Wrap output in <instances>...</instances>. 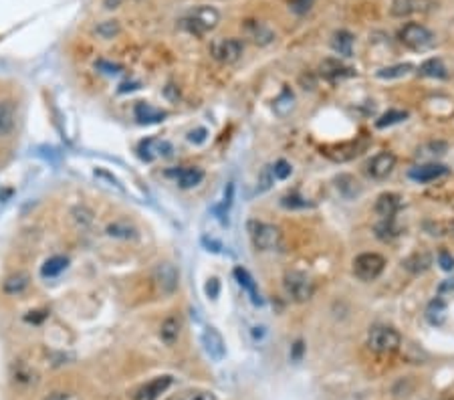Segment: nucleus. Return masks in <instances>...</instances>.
<instances>
[{
    "label": "nucleus",
    "instance_id": "nucleus-1",
    "mask_svg": "<svg viewBox=\"0 0 454 400\" xmlns=\"http://www.w3.org/2000/svg\"><path fill=\"white\" fill-rule=\"evenodd\" d=\"M218 23H220V12L214 6H206V4L194 6L182 21L184 29L196 36H204L210 31H214Z\"/></svg>",
    "mask_w": 454,
    "mask_h": 400
},
{
    "label": "nucleus",
    "instance_id": "nucleus-2",
    "mask_svg": "<svg viewBox=\"0 0 454 400\" xmlns=\"http://www.w3.org/2000/svg\"><path fill=\"white\" fill-rule=\"evenodd\" d=\"M398 38L404 47H408L410 51L416 53H426L430 49L436 47V35L420 23H406L400 31H398Z\"/></svg>",
    "mask_w": 454,
    "mask_h": 400
},
{
    "label": "nucleus",
    "instance_id": "nucleus-3",
    "mask_svg": "<svg viewBox=\"0 0 454 400\" xmlns=\"http://www.w3.org/2000/svg\"><path fill=\"white\" fill-rule=\"evenodd\" d=\"M283 287H285L287 297L293 299L295 303H307L315 293L313 279L307 273L297 271V269H291V271L285 273Z\"/></svg>",
    "mask_w": 454,
    "mask_h": 400
},
{
    "label": "nucleus",
    "instance_id": "nucleus-4",
    "mask_svg": "<svg viewBox=\"0 0 454 400\" xmlns=\"http://www.w3.org/2000/svg\"><path fill=\"white\" fill-rule=\"evenodd\" d=\"M402 346V336L390 326H376L370 329L368 333V348L374 354H394Z\"/></svg>",
    "mask_w": 454,
    "mask_h": 400
},
{
    "label": "nucleus",
    "instance_id": "nucleus-5",
    "mask_svg": "<svg viewBox=\"0 0 454 400\" xmlns=\"http://www.w3.org/2000/svg\"><path fill=\"white\" fill-rule=\"evenodd\" d=\"M243 53H245V43L235 36H220L214 38L210 45L212 59L222 65H235L237 61H241Z\"/></svg>",
    "mask_w": 454,
    "mask_h": 400
},
{
    "label": "nucleus",
    "instance_id": "nucleus-6",
    "mask_svg": "<svg viewBox=\"0 0 454 400\" xmlns=\"http://www.w3.org/2000/svg\"><path fill=\"white\" fill-rule=\"evenodd\" d=\"M250 239H252V245L263 251V253H269V251H277L280 247V241H283V233H280L279 226L275 224H269V222H250Z\"/></svg>",
    "mask_w": 454,
    "mask_h": 400
},
{
    "label": "nucleus",
    "instance_id": "nucleus-7",
    "mask_svg": "<svg viewBox=\"0 0 454 400\" xmlns=\"http://www.w3.org/2000/svg\"><path fill=\"white\" fill-rule=\"evenodd\" d=\"M384 269L385 259L380 253H361L351 263V271L359 281H376Z\"/></svg>",
    "mask_w": 454,
    "mask_h": 400
},
{
    "label": "nucleus",
    "instance_id": "nucleus-8",
    "mask_svg": "<svg viewBox=\"0 0 454 400\" xmlns=\"http://www.w3.org/2000/svg\"><path fill=\"white\" fill-rule=\"evenodd\" d=\"M152 279H154V285L160 295L168 297L178 290V281H180V273L176 269V265L164 261V263H158L154 267V273H152Z\"/></svg>",
    "mask_w": 454,
    "mask_h": 400
},
{
    "label": "nucleus",
    "instance_id": "nucleus-9",
    "mask_svg": "<svg viewBox=\"0 0 454 400\" xmlns=\"http://www.w3.org/2000/svg\"><path fill=\"white\" fill-rule=\"evenodd\" d=\"M434 8H438L434 0H392L390 14L396 19H408L414 14H428Z\"/></svg>",
    "mask_w": 454,
    "mask_h": 400
},
{
    "label": "nucleus",
    "instance_id": "nucleus-10",
    "mask_svg": "<svg viewBox=\"0 0 454 400\" xmlns=\"http://www.w3.org/2000/svg\"><path fill=\"white\" fill-rule=\"evenodd\" d=\"M394 168H396V156L392 152L384 150V152L376 154L372 160H368L366 174L372 180H384V178H387L394 172Z\"/></svg>",
    "mask_w": 454,
    "mask_h": 400
},
{
    "label": "nucleus",
    "instance_id": "nucleus-11",
    "mask_svg": "<svg viewBox=\"0 0 454 400\" xmlns=\"http://www.w3.org/2000/svg\"><path fill=\"white\" fill-rule=\"evenodd\" d=\"M172 382H174V378L170 374L158 376V378L150 380L147 384H143L140 390L136 392L134 400H158L172 386Z\"/></svg>",
    "mask_w": 454,
    "mask_h": 400
},
{
    "label": "nucleus",
    "instance_id": "nucleus-12",
    "mask_svg": "<svg viewBox=\"0 0 454 400\" xmlns=\"http://www.w3.org/2000/svg\"><path fill=\"white\" fill-rule=\"evenodd\" d=\"M243 29H245V35L256 47H267V45H271L277 38L275 31L267 23H261V21H246L245 25H243Z\"/></svg>",
    "mask_w": 454,
    "mask_h": 400
},
{
    "label": "nucleus",
    "instance_id": "nucleus-13",
    "mask_svg": "<svg viewBox=\"0 0 454 400\" xmlns=\"http://www.w3.org/2000/svg\"><path fill=\"white\" fill-rule=\"evenodd\" d=\"M319 73L327 79V81H342V79H348V77H353L355 75V69L348 67L344 61L339 59H323L321 65H319Z\"/></svg>",
    "mask_w": 454,
    "mask_h": 400
},
{
    "label": "nucleus",
    "instance_id": "nucleus-14",
    "mask_svg": "<svg viewBox=\"0 0 454 400\" xmlns=\"http://www.w3.org/2000/svg\"><path fill=\"white\" fill-rule=\"evenodd\" d=\"M202 344H204V350L214 362H220L226 354V346H224V340L222 336L214 329V327H206L204 333H202Z\"/></svg>",
    "mask_w": 454,
    "mask_h": 400
},
{
    "label": "nucleus",
    "instance_id": "nucleus-15",
    "mask_svg": "<svg viewBox=\"0 0 454 400\" xmlns=\"http://www.w3.org/2000/svg\"><path fill=\"white\" fill-rule=\"evenodd\" d=\"M400 209H402V196L396 194V192H384V194H380L378 200H376V204H374L376 215L382 218L396 217Z\"/></svg>",
    "mask_w": 454,
    "mask_h": 400
},
{
    "label": "nucleus",
    "instance_id": "nucleus-16",
    "mask_svg": "<svg viewBox=\"0 0 454 400\" xmlns=\"http://www.w3.org/2000/svg\"><path fill=\"white\" fill-rule=\"evenodd\" d=\"M446 174H449V168L442 166V164H436V162L422 164V166H416V168L410 170V178L416 182H422V184L438 180V178L446 176Z\"/></svg>",
    "mask_w": 454,
    "mask_h": 400
},
{
    "label": "nucleus",
    "instance_id": "nucleus-17",
    "mask_svg": "<svg viewBox=\"0 0 454 400\" xmlns=\"http://www.w3.org/2000/svg\"><path fill=\"white\" fill-rule=\"evenodd\" d=\"M16 126V106L12 99H0V138L8 136Z\"/></svg>",
    "mask_w": 454,
    "mask_h": 400
},
{
    "label": "nucleus",
    "instance_id": "nucleus-18",
    "mask_svg": "<svg viewBox=\"0 0 454 400\" xmlns=\"http://www.w3.org/2000/svg\"><path fill=\"white\" fill-rule=\"evenodd\" d=\"M335 188H337V192H339L346 200H353V198H357V196L363 192L361 182L357 180L355 176H351V174H339V176H335Z\"/></svg>",
    "mask_w": 454,
    "mask_h": 400
},
{
    "label": "nucleus",
    "instance_id": "nucleus-19",
    "mask_svg": "<svg viewBox=\"0 0 454 400\" xmlns=\"http://www.w3.org/2000/svg\"><path fill=\"white\" fill-rule=\"evenodd\" d=\"M105 233L113 239H123V241H134L138 239V228L134 224H130L128 220H115V222H109Z\"/></svg>",
    "mask_w": 454,
    "mask_h": 400
},
{
    "label": "nucleus",
    "instance_id": "nucleus-20",
    "mask_svg": "<svg viewBox=\"0 0 454 400\" xmlns=\"http://www.w3.org/2000/svg\"><path fill=\"white\" fill-rule=\"evenodd\" d=\"M136 119L140 121V123H160V121H164V117L168 115L164 109H158L154 108V106H150V104H145V102H140V104H136Z\"/></svg>",
    "mask_w": 454,
    "mask_h": 400
},
{
    "label": "nucleus",
    "instance_id": "nucleus-21",
    "mask_svg": "<svg viewBox=\"0 0 454 400\" xmlns=\"http://www.w3.org/2000/svg\"><path fill=\"white\" fill-rule=\"evenodd\" d=\"M446 301L442 299V297H436V299H432L430 303H428V307H426V320H428V324L434 327L442 326L444 322H446Z\"/></svg>",
    "mask_w": 454,
    "mask_h": 400
},
{
    "label": "nucleus",
    "instance_id": "nucleus-22",
    "mask_svg": "<svg viewBox=\"0 0 454 400\" xmlns=\"http://www.w3.org/2000/svg\"><path fill=\"white\" fill-rule=\"evenodd\" d=\"M29 283H31V277H29V273H25V271H16V273H12V275H8L6 279H4V293H8V295H21L23 291L29 287Z\"/></svg>",
    "mask_w": 454,
    "mask_h": 400
},
{
    "label": "nucleus",
    "instance_id": "nucleus-23",
    "mask_svg": "<svg viewBox=\"0 0 454 400\" xmlns=\"http://www.w3.org/2000/svg\"><path fill=\"white\" fill-rule=\"evenodd\" d=\"M418 73L422 77H430V79H446L449 77V69H446L444 61L436 59V57L426 59L418 67Z\"/></svg>",
    "mask_w": 454,
    "mask_h": 400
},
{
    "label": "nucleus",
    "instance_id": "nucleus-24",
    "mask_svg": "<svg viewBox=\"0 0 454 400\" xmlns=\"http://www.w3.org/2000/svg\"><path fill=\"white\" fill-rule=\"evenodd\" d=\"M180 331H182L180 320H178L176 316H170V318H166V320L162 322V326H160V338H162V342H164L166 346H174L176 342H178V338H180Z\"/></svg>",
    "mask_w": 454,
    "mask_h": 400
},
{
    "label": "nucleus",
    "instance_id": "nucleus-25",
    "mask_svg": "<svg viewBox=\"0 0 454 400\" xmlns=\"http://www.w3.org/2000/svg\"><path fill=\"white\" fill-rule=\"evenodd\" d=\"M176 180L180 184V188H194L198 186L200 182L204 180V172L196 166H190V168H182L174 174Z\"/></svg>",
    "mask_w": 454,
    "mask_h": 400
},
{
    "label": "nucleus",
    "instance_id": "nucleus-26",
    "mask_svg": "<svg viewBox=\"0 0 454 400\" xmlns=\"http://www.w3.org/2000/svg\"><path fill=\"white\" fill-rule=\"evenodd\" d=\"M67 265H69V259H67V257H61V255L51 257V259H47V261L43 263V267H40V275H43L45 279L57 277V275H61V273L67 269Z\"/></svg>",
    "mask_w": 454,
    "mask_h": 400
},
{
    "label": "nucleus",
    "instance_id": "nucleus-27",
    "mask_svg": "<svg viewBox=\"0 0 454 400\" xmlns=\"http://www.w3.org/2000/svg\"><path fill=\"white\" fill-rule=\"evenodd\" d=\"M430 265H432V257H430V253H426V251H416V253H412L404 261V267H406L408 271L416 273V275L428 271Z\"/></svg>",
    "mask_w": 454,
    "mask_h": 400
},
{
    "label": "nucleus",
    "instance_id": "nucleus-28",
    "mask_svg": "<svg viewBox=\"0 0 454 400\" xmlns=\"http://www.w3.org/2000/svg\"><path fill=\"white\" fill-rule=\"evenodd\" d=\"M331 47L335 53H339L344 57H351L353 55V35L350 31H337L331 38Z\"/></svg>",
    "mask_w": 454,
    "mask_h": 400
},
{
    "label": "nucleus",
    "instance_id": "nucleus-29",
    "mask_svg": "<svg viewBox=\"0 0 454 400\" xmlns=\"http://www.w3.org/2000/svg\"><path fill=\"white\" fill-rule=\"evenodd\" d=\"M235 277H237V281H239V285L243 287V290L250 295V301L254 303V305H259L261 303V297H259V291H256V285H254V281H252V277L248 275V271L243 269V267H237L235 269Z\"/></svg>",
    "mask_w": 454,
    "mask_h": 400
},
{
    "label": "nucleus",
    "instance_id": "nucleus-30",
    "mask_svg": "<svg viewBox=\"0 0 454 400\" xmlns=\"http://www.w3.org/2000/svg\"><path fill=\"white\" fill-rule=\"evenodd\" d=\"M408 119V111L404 109H387L385 113H382L376 121V128L384 130V128H390V126H396L400 121H406Z\"/></svg>",
    "mask_w": 454,
    "mask_h": 400
},
{
    "label": "nucleus",
    "instance_id": "nucleus-31",
    "mask_svg": "<svg viewBox=\"0 0 454 400\" xmlns=\"http://www.w3.org/2000/svg\"><path fill=\"white\" fill-rule=\"evenodd\" d=\"M414 69V65H410V63H398V65H390V67H384V69H380V71L376 73V77L378 79H400V77H406V75H410Z\"/></svg>",
    "mask_w": 454,
    "mask_h": 400
},
{
    "label": "nucleus",
    "instance_id": "nucleus-32",
    "mask_svg": "<svg viewBox=\"0 0 454 400\" xmlns=\"http://www.w3.org/2000/svg\"><path fill=\"white\" fill-rule=\"evenodd\" d=\"M280 204L287 209V211H299V209H309L313 207V202H309L305 196H301L299 192H291V194H285L280 198Z\"/></svg>",
    "mask_w": 454,
    "mask_h": 400
},
{
    "label": "nucleus",
    "instance_id": "nucleus-33",
    "mask_svg": "<svg viewBox=\"0 0 454 400\" xmlns=\"http://www.w3.org/2000/svg\"><path fill=\"white\" fill-rule=\"evenodd\" d=\"M121 33V25L119 21H104L95 27V35L101 36L105 40H111Z\"/></svg>",
    "mask_w": 454,
    "mask_h": 400
},
{
    "label": "nucleus",
    "instance_id": "nucleus-34",
    "mask_svg": "<svg viewBox=\"0 0 454 400\" xmlns=\"http://www.w3.org/2000/svg\"><path fill=\"white\" fill-rule=\"evenodd\" d=\"M449 150L446 142H440V140H434V142H426L424 145L418 148V156H430V158H440L444 156Z\"/></svg>",
    "mask_w": 454,
    "mask_h": 400
},
{
    "label": "nucleus",
    "instance_id": "nucleus-35",
    "mask_svg": "<svg viewBox=\"0 0 454 400\" xmlns=\"http://www.w3.org/2000/svg\"><path fill=\"white\" fill-rule=\"evenodd\" d=\"M275 111L279 113L280 117H285L287 113H291V109L295 108V95L289 91V89H285L283 93H280V97L275 102Z\"/></svg>",
    "mask_w": 454,
    "mask_h": 400
},
{
    "label": "nucleus",
    "instance_id": "nucleus-36",
    "mask_svg": "<svg viewBox=\"0 0 454 400\" xmlns=\"http://www.w3.org/2000/svg\"><path fill=\"white\" fill-rule=\"evenodd\" d=\"M376 235L382 239V241H387V239H394L400 235L398 226L394 224V217L392 218H382V222L376 226Z\"/></svg>",
    "mask_w": 454,
    "mask_h": 400
},
{
    "label": "nucleus",
    "instance_id": "nucleus-37",
    "mask_svg": "<svg viewBox=\"0 0 454 400\" xmlns=\"http://www.w3.org/2000/svg\"><path fill=\"white\" fill-rule=\"evenodd\" d=\"M271 170H273L275 180H287V178L291 176V172H293V168H291V164H289L287 160H279V162H275V166H273Z\"/></svg>",
    "mask_w": 454,
    "mask_h": 400
},
{
    "label": "nucleus",
    "instance_id": "nucleus-38",
    "mask_svg": "<svg viewBox=\"0 0 454 400\" xmlns=\"http://www.w3.org/2000/svg\"><path fill=\"white\" fill-rule=\"evenodd\" d=\"M176 400H216V397L210 390H186Z\"/></svg>",
    "mask_w": 454,
    "mask_h": 400
},
{
    "label": "nucleus",
    "instance_id": "nucleus-39",
    "mask_svg": "<svg viewBox=\"0 0 454 400\" xmlns=\"http://www.w3.org/2000/svg\"><path fill=\"white\" fill-rule=\"evenodd\" d=\"M315 0H289V8L297 14H305L311 10Z\"/></svg>",
    "mask_w": 454,
    "mask_h": 400
},
{
    "label": "nucleus",
    "instance_id": "nucleus-40",
    "mask_svg": "<svg viewBox=\"0 0 454 400\" xmlns=\"http://www.w3.org/2000/svg\"><path fill=\"white\" fill-rule=\"evenodd\" d=\"M206 138H208V130H204V128H196L188 134V142H192V144H202V142H206Z\"/></svg>",
    "mask_w": 454,
    "mask_h": 400
},
{
    "label": "nucleus",
    "instance_id": "nucleus-41",
    "mask_svg": "<svg viewBox=\"0 0 454 400\" xmlns=\"http://www.w3.org/2000/svg\"><path fill=\"white\" fill-rule=\"evenodd\" d=\"M438 265L444 269V271H453L454 269V257L446 251H440L438 253Z\"/></svg>",
    "mask_w": 454,
    "mask_h": 400
},
{
    "label": "nucleus",
    "instance_id": "nucleus-42",
    "mask_svg": "<svg viewBox=\"0 0 454 400\" xmlns=\"http://www.w3.org/2000/svg\"><path fill=\"white\" fill-rule=\"evenodd\" d=\"M206 295H208L210 299H218V295H220V281H218L216 277L208 279V283H206Z\"/></svg>",
    "mask_w": 454,
    "mask_h": 400
},
{
    "label": "nucleus",
    "instance_id": "nucleus-43",
    "mask_svg": "<svg viewBox=\"0 0 454 400\" xmlns=\"http://www.w3.org/2000/svg\"><path fill=\"white\" fill-rule=\"evenodd\" d=\"M303 352H305V344H303L301 340H297V342L293 344V348H291V358H293L295 362H299L301 356H303Z\"/></svg>",
    "mask_w": 454,
    "mask_h": 400
},
{
    "label": "nucleus",
    "instance_id": "nucleus-44",
    "mask_svg": "<svg viewBox=\"0 0 454 400\" xmlns=\"http://www.w3.org/2000/svg\"><path fill=\"white\" fill-rule=\"evenodd\" d=\"M97 67H99V69H105V73L121 71V67H119V65H113V63H107V61H99V63H97Z\"/></svg>",
    "mask_w": 454,
    "mask_h": 400
},
{
    "label": "nucleus",
    "instance_id": "nucleus-45",
    "mask_svg": "<svg viewBox=\"0 0 454 400\" xmlns=\"http://www.w3.org/2000/svg\"><path fill=\"white\" fill-rule=\"evenodd\" d=\"M123 2H126V0H104V6L107 10H115V8H119Z\"/></svg>",
    "mask_w": 454,
    "mask_h": 400
},
{
    "label": "nucleus",
    "instance_id": "nucleus-46",
    "mask_svg": "<svg viewBox=\"0 0 454 400\" xmlns=\"http://www.w3.org/2000/svg\"><path fill=\"white\" fill-rule=\"evenodd\" d=\"M45 400H71L69 395H65V392H53V395H49Z\"/></svg>",
    "mask_w": 454,
    "mask_h": 400
},
{
    "label": "nucleus",
    "instance_id": "nucleus-47",
    "mask_svg": "<svg viewBox=\"0 0 454 400\" xmlns=\"http://www.w3.org/2000/svg\"><path fill=\"white\" fill-rule=\"evenodd\" d=\"M451 233H453V235H454V222H453V224H451Z\"/></svg>",
    "mask_w": 454,
    "mask_h": 400
}]
</instances>
